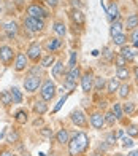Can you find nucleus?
<instances>
[{
  "label": "nucleus",
  "mask_w": 138,
  "mask_h": 156,
  "mask_svg": "<svg viewBox=\"0 0 138 156\" xmlns=\"http://www.w3.org/2000/svg\"><path fill=\"white\" fill-rule=\"evenodd\" d=\"M24 26L30 32H40V30H43L45 23H43V19H40V18H30V16H27L24 19Z\"/></svg>",
  "instance_id": "1"
},
{
  "label": "nucleus",
  "mask_w": 138,
  "mask_h": 156,
  "mask_svg": "<svg viewBox=\"0 0 138 156\" xmlns=\"http://www.w3.org/2000/svg\"><path fill=\"white\" fill-rule=\"evenodd\" d=\"M40 94H41V97H43L45 102L46 101H51V99L56 96V84H54L51 80L45 81L43 88H41V91H40Z\"/></svg>",
  "instance_id": "2"
},
{
  "label": "nucleus",
  "mask_w": 138,
  "mask_h": 156,
  "mask_svg": "<svg viewBox=\"0 0 138 156\" xmlns=\"http://www.w3.org/2000/svg\"><path fill=\"white\" fill-rule=\"evenodd\" d=\"M40 84H41V80L37 75H30L24 80V88H25L27 93H35V91L40 88Z\"/></svg>",
  "instance_id": "3"
},
{
  "label": "nucleus",
  "mask_w": 138,
  "mask_h": 156,
  "mask_svg": "<svg viewBox=\"0 0 138 156\" xmlns=\"http://www.w3.org/2000/svg\"><path fill=\"white\" fill-rule=\"evenodd\" d=\"M27 15H29L30 18H40V19H43V18L48 16V11L41 5H38V3H32L29 8H27Z\"/></svg>",
  "instance_id": "4"
},
{
  "label": "nucleus",
  "mask_w": 138,
  "mask_h": 156,
  "mask_svg": "<svg viewBox=\"0 0 138 156\" xmlns=\"http://www.w3.org/2000/svg\"><path fill=\"white\" fill-rule=\"evenodd\" d=\"M81 88L84 93H91V89L94 88V76L91 73V70L81 76Z\"/></svg>",
  "instance_id": "5"
},
{
  "label": "nucleus",
  "mask_w": 138,
  "mask_h": 156,
  "mask_svg": "<svg viewBox=\"0 0 138 156\" xmlns=\"http://www.w3.org/2000/svg\"><path fill=\"white\" fill-rule=\"evenodd\" d=\"M70 116H72V121L76 126H79V127H86L87 126V119H86L84 113H82L81 110H73Z\"/></svg>",
  "instance_id": "6"
},
{
  "label": "nucleus",
  "mask_w": 138,
  "mask_h": 156,
  "mask_svg": "<svg viewBox=\"0 0 138 156\" xmlns=\"http://www.w3.org/2000/svg\"><path fill=\"white\" fill-rule=\"evenodd\" d=\"M81 78V70H79V67H70V70L65 73V76H64V80L65 81H70V83H75L76 84V81Z\"/></svg>",
  "instance_id": "7"
},
{
  "label": "nucleus",
  "mask_w": 138,
  "mask_h": 156,
  "mask_svg": "<svg viewBox=\"0 0 138 156\" xmlns=\"http://www.w3.org/2000/svg\"><path fill=\"white\" fill-rule=\"evenodd\" d=\"M13 56H15V53L10 46H0V61L3 64H10L13 61Z\"/></svg>",
  "instance_id": "8"
},
{
  "label": "nucleus",
  "mask_w": 138,
  "mask_h": 156,
  "mask_svg": "<svg viewBox=\"0 0 138 156\" xmlns=\"http://www.w3.org/2000/svg\"><path fill=\"white\" fill-rule=\"evenodd\" d=\"M75 137H76V142H78V147H79V151L84 153L89 147V137L86 132H78L75 134Z\"/></svg>",
  "instance_id": "9"
},
{
  "label": "nucleus",
  "mask_w": 138,
  "mask_h": 156,
  "mask_svg": "<svg viewBox=\"0 0 138 156\" xmlns=\"http://www.w3.org/2000/svg\"><path fill=\"white\" fill-rule=\"evenodd\" d=\"M41 56V46L38 43H32L27 49V58L32 59V61H38Z\"/></svg>",
  "instance_id": "10"
},
{
  "label": "nucleus",
  "mask_w": 138,
  "mask_h": 156,
  "mask_svg": "<svg viewBox=\"0 0 138 156\" xmlns=\"http://www.w3.org/2000/svg\"><path fill=\"white\" fill-rule=\"evenodd\" d=\"M91 124L95 127V129H102L105 126V116L102 115L100 112H95L91 115Z\"/></svg>",
  "instance_id": "11"
},
{
  "label": "nucleus",
  "mask_w": 138,
  "mask_h": 156,
  "mask_svg": "<svg viewBox=\"0 0 138 156\" xmlns=\"http://www.w3.org/2000/svg\"><path fill=\"white\" fill-rule=\"evenodd\" d=\"M27 61H29V58H27V54L24 53H19L16 56V62H15V69L18 70V72H21V70H24L27 67Z\"/></svg>",
  "instance_id": "12"
},
{
  "label": "nucleus",
  "mask_w": 138,
  "mask_h": 156,
  "mask_svg": "<svg viewBox=\"0 0 138 156\" xmlns=\"http://www.w3.org/2000/svg\"><path fill=\"white\" fill-rule=\"evenodd\" d=\"M3 30L6 32V35H8L10 38H13V37H16V34H18V24L15 21H10V23H6L3 26Z\"/></svg>",
  "instance_id": "13"
},
{
  "label": "nucleus",
  "mask_w": 138,
  "mask_h": 156,
  "mask_svg": "<svg viewBox=\"0 0 138 156\" xmlns=\"http://www.w3.org/2000/svg\"><path fill=\"white\" fill-rule=\"evenodd\" d=\"M106 15H108V19L111 21H118V18H119V6L116 5V3H111V6L106 10Z\"/></svg>",
  "instance_id": "14"
},
{
  "label": "nucleus",
  "mask_w": 138,
  "mask_h": 156,
  "mask_svg": "<svg viewBox=\"0 0 138 156\" xmlns=\"http://www.w3.org/2000/svg\"><path fill=\"white\" fill-rule=\"evenodd\" d=\"M56 140L59 142L60 145H67L68 140H70V134H68L67 129H60V131L56 134Z\"/></svg>",
  "instance_id": "15"
},
{
  "label": "nucleus",
  "mask_w": 138,
  "mask_h": 156,
  "mask_svg": "<svg viewBox=\"0 0 138 156\" xmlns=\"http://www.w3.org/2000/svg\"><path fill=\"white\" fill-rule=\"evenodd\" d=\"M68 151H70V156L81 154L79 147H78V142H76V137H73L72 140H68Z\"/></svg>",
  "instance_id": "16"
},
{
  "label": "nucleus",
  "mask_w": 138,
  "mask_h": 156,
  "mask_svg": "<svg viewBox=\"0 0 138 156\" xmlns=\"http://www.w3.org/2000/svg\"><path fill=\"white\" fill-rule=\"evenodd\" d=\"M0 104H3L5 107H8V105L13 104V97H11L10 91H2L0 93Z\"/></svg>",
  "instance_id": "17"
},
{
  "label": "nucleus",
  "mask_w": 138,
  "mask_h": 156,
  "mask_svg": "<svg viewBox=\"0 0 138 156\" xmlns=\"http://www.w3.org/2000/svg\"><path fill=\"white\" fill-rule=\"evenodd\" d=\"M33 112L38 113V115H45V113L48 112V105L45 101H37L35 105H33Z\"/></svg>",
  "instance_id": "18"
},
{
  "label": "nucleus",
  "mask_w": 138,
  "mask_h": 156,
  "mask_svg": "<svg viewBox=\"0 0 138 156\" xmlns=\"http://www.w3.org/2000/svg\"><path fill=\"white\" fill-rule=\"evenodd\" d=\"M72 19H73V23L78 24V26L84 24V15L81 13V10H73L72 11Z\"/></svg>",
  "instance_id": "19"
},
{
  "label": "nucleus",
  "mask_w": 138,
  "mask_h": 156,
  "mask_svg": "<svg viewBox=\"0 0 138 156\" xmlns=\"http://www.w3.org/2000/svg\"><path fill=\"white\" fill-rule=\"evenodd\" d=\"M122 27H124V24L121 23L119 19H118V21H113V23H111V27H109V34H111V37H114V35L121 34Z\"/></svg>",
  "instance_id": "20"
},
{
  "label": "nucleus",
  "mask_w": 138,
  "mask_h": 156,
  "mask_svg": "<svg viewBox=\"0 0 138 156\" xmlns=\"http://www.w3.org/2000/svg\"><path fill=\"white\" fill-rule=\"evenodd\" d=\"M52 29H54V32H56L59 37H64V35L67 34V27H65V24L62 23V21H56Z\"/></svg>",
  "instance_id": "21"
},
{
  "label": "nucleus",
  "mask_w": 138,
  "mask_h": 156,
  "mask_svg": "<svg viewBox=\"0 0 138 156\" xmlns=\"http://www.w3.org/2000/svg\"><path fill=\"white\" fill-rule=\"evenodd\" d=\"M62 73H64V62L57 61L56 64H54V67H52V76L54 78H60Z\"/></svg>",
  "instance_id": "22"
},
{
  "label": "nucleus",
  "mask_w": 138,
  "mask_h": 156,
  "mask_svg": "<svg viewBox=\"0 0 138 156\" xmlns=\"http://www.w3.org/2000/svg\"><path fill=\"white\" fill-rule=\"evenodd\" d=\"M119 54H121L127 62H132V61L135 59V54L130 51V48H127V46H121V53H119Z\"/></svg>",
  "instance_id": "23"
},
{
  "label": "nucleus",
  "mask_w": 138,
  "mask_h": 156,
  "mask_svg": "<svg viewBox=\"0 0 138 156\" xmlns=\"http://www.w3.org/2000/svg\"><path fill=\"white\" fill-rule=\"evenodd\" d=\"M130 76V72L127 67H116V78L118 80H127Z\"/></svg>",
  "instance_id": "24"
},
{
  "label": "nucleus",
  "mask_w": 138,
  "mask_h": 156,
  "mask_svg": "<svg viewBox=\"0 0 138 156\" xmlns=\"http://www.w3.org/2000/svg\"><path fill=\"white\" fill-rule=\"evenodd\" d=\"M126 26H127V29L129 30H133L138 27V15H130L126 21Z\"/></svg>",
  "instance_id": "25"
},
{
  "label": "nucleus",
  "mask_w": 138,
  "mask_h": 156,
  "mask_svg": "<svg viewBox=\"0 0 138 156\" xmlns=\"http://www.w3.org/2000/svg\"><path fill=\"white\" fill-rule=\"evenodd\" d=\"M60 45H62V41L59 38H49V40H48V43H46V48L52 53V51H56V49H59Z\"/></svg>",
  "instance_id": "26"
},
{
  "label": "nucleus",
  "mask_w": 138,
  "mask_h": 156,
  "mask_svg": "<svg viewBox=\"0 0 138 156\" xmlns=\"http://www.w3.org/2000/svg\"><path fill=\"white\" fill-rule=\"evenodd\" d=\"M119 88V81H118V78H109V81L106 83V89H108V93L109 94H114V91H118Z\"/></svg>",
  "instance_id": "27"
},
{
  "label": "nucleus",
  "mask_w": 138,
  "mask_h": 156,
  "mask_svg": "<svg viewBox=\"0 0 138 156\" xmlns=\"http://www.w3.org/2000/svg\"><path fill=\"white\" fill-rule=\"evenodd\" d=\"M105 86H106L105 78H102V76H95V78H94V89H95V91H102Z\"/></svg>",
  "instance_id": "28"
},
{
  "label": "nucleus",
  "mask_w": 138,
  "mask_h": 156,
  "mask_svg": "<svg viewBox=\"0 0 138 156\" xmlns=\"http://www.w3.org/2000/svg\"><path fill=\"white\" fill-rule=\"evenodd\" d=\"M10 93H11V97H13V104H21L22 102V94H21V91L18 88H13Z\"/></svg>",
  "instance_id": "29"
},
{
  "label": "nucleus",
  "mask_w": 138,
  "mask_h": 156,
  "mask_svg": "<svg viewBox=\"0 0 138 156\" xmlns=\"http://www.w3.org/2000/svg\"><path fill=\"white\" fill-rule=\"evenodd\" d=\"M113 41H114V45H118V46H124V45H126V41H127V37L121 32V34H118V35H114Z\"/></svg>",
  "instance_id": "30"
},
{
  "label": "nucleus",
  "mask_w": 138,
  "mask_h": 156,
  "mask_svg": "<svg viewBox=\"0 0 138 156\" xmlns=\"http://www.w3.org/2000/svg\"><path fill=\"white\" fill-rule=\"evenodd\" d=\"M118 91H119V97L126 99L130 94V86H129V84H121V86L118 88Z\"/></svg>",
  "instance_id": "31"
},
{
  "label": "nucleus",
  "mask_w": 138,
  "mask_h": 156,
  "mask_svg": "<svg viewBox=\"0 0 138 156\" xmlns=\"http://www.w3.org/2000/svg\"><path fill=\"white\" fill-rule=\"evenodd\" d=\"M54 64V56L52 54H48V56H45L43 59H41V66L43 67H51Z\"/></svg>",
  "instance_id": "32"
},
{
  "label": "nucleus",
  "mask_w": 138,
  "mask_h": 156,
  "mask_svg": "<svg viewBox=\"0 0 138 156\" xmlns=\"http://www.w3.org/2000/svg\"><path fill=\"white\" fill-rule=\"evenodd\" d=\"M114 113V116L116 119H122V115H124V112H122V107H121V104H114V107L111 110Z\"/></svg>",
  "instance_id": "33"
},
{
  "label": "nucleus",
  "mask_w": 138,
  "mask_h": 156,
  "mask_svg": "<svg viewBox=\"0 0 138 156\" xmlns=\"http://www.w3.org/2000/svg\"><path fill=\"white\" fill-rule=\"evenodd\" d=\"M16 121L18 123H25L27 121V112L25 110H18L16 112Z\"/></svg>",
  "instance_id": "34"
},
{
  "label": "nucleus",
  "mask_w": 138,
  "mask_h": 156,
  "mask_svg": "<svg viewBox=\"0 0 138 156\" xmlns=\"http://www.w3.org/2000/svg\"><path fill=\"white\" fill-rule=\"evenodd\" d=\"M105 116V123L108 124V126H114V123H116V116H114V113L113 112H108L106 115H103Z\"/></svg>",
  "instance_id": "35"
},
{
  "label": "nucleus",
  "mask_w": 138,
  "mask_h": 156,
  "mask_svg": "<svg viewBox=\"0 0 138 156\" xmlns=\"http://www.w3.org/2000/svg\"><path fill=\"white\" fill-rule=\"evenodd\" d=\"M122 112H124V113H127V115H132V113L135 112V104H133V102H127V104H124Z\"/></svg>",
  "instance_id": "36"
},
{
  "label": "nucleus",
  "mask_w": 138,
  "mask_h": 156,
  "mask_svg": "<svg viewBox=\"0 0 138 156\" xmlns=\"http://www.w3.org/2000/svg\"><path fill=\"white\" fill-rule=\"evenodd\" d=\"M114 62H116V67H126V66H127V61L124 59L121 54L114 56Z\"/></svg>",
  "instance_id": "37"
},
{
  "label": "nucleus",
  "mask_w": 138,
  "mask_h": 156,
  "mask_svg": "<svg viewBox=\"0 0 138 156\" xmlns=\"http://www.w3.org/2000/svg\"><path fill=\"white\" fill-rule=\"evenodd\" d=\"M127 134H129L130 137H136L138 136V126L136 124H130L127 127Z\"/></svg>",
  "instance_id": "38"
},
{
  "label": "nucleus",
  "mask_w": 138,
  "mask_h": 156,
  "mask_svg": "<svg viewBox=\"0 0 138 156\" xmlns=\"http://www.w3.org/2000/svg\"><path fill=\"white\" fill-rule=\"evenodd\" d=\"M135 142L132 140V137H122V147H126V148H132L133 147Z\"/></svg>",
  "instance_id": "39"
},
{
  "label": "nucleus",
  "mask_w": 138,
  "mask_h": 156,
  "mask_svg": "<svg viewBox=\"0 0 138 156\" xmlns=\"http://www.w3.org/2000/svg\"><path fill=\"white\" fill-rule=\"evenodd\" d=\"M103 56H105V58H106L108 61H111V59H114V54L111 53V49H109L108 46H105V48H103Z\"/></svg>",
  "instance_id": "40"
},
{
  "label": "nucleus",
  "mask_w": 138,
  "mask_h": 156,
  "mask_svg": "<svg viewBox=\"0 0 138 156\" xmlns=\"http://www.w3.org/2000/svg\"><path fill=\"white\" fill-rule=\"evenodd\" d=\"M70 3H72V6H73V10H81V8H82L81 0H70Z\"/></svg>",
  "instance_id": "41"
},
{
  "label": "nucleus",
  "mask_w": 138,
  "mask_h": 156,
  "mask_svg": "<svg viewBox=\"0 0 138 156\" xmlns=\"http://www.w3.org/2000/svg\"><path fill=\"white\" fill-rule=\"evenodd\" d=\"M132 41H133V46L138 48V27L133 29V34H132Z\"/></svg>",
  "instance_id": "42"
},
{
  "label": "nucleus",
  "mask_w": 138,
  "mask_h": 156,
  "mask_svg": "<svg viewBox=\"0 0 138 156\" xmlns=\"http://www.w3.org/2000/svg\"><path fill=\"white\" fill-rule=\"evenodd\" d=\"M19 140V136H18V132H10V136H8V142H18Z\"/></svg>",
  "instance_id": "43"
},
{
  "label": "nucleus",
  "mask_w": 138,
  "mask_h": 156,
  "mask_svg": "<svg viewBox=\"0 0 138 156\" xmlns=\"http://www.w3.org/2000/svg\"><path fill=\"white\" fill-rule=\"evenodd\" d=\"M41 134H43L45 137H52V131L49 129V127H43V129H41Z\"/></svg>",
  "instance_id": "44"
},
{
  "label": "nucleus",
  "mask_w": 138,
  "mask_h": 156,
  "mask_svg": "<svg viewBox=\"0 0 138 156\" xmlns=\"http://www.w3.org/2000/svg\"><path fill=\"white\" fill-rule=\"evenodd\" d=\"M106 142H108V145H113L114 142H116V136H114V134H108Z\"/></svg>",
  "instance_id": "45"
},
{
  "label": "nucleus",
  "mask_w": 138,
  "mask_h": 156,
  "mask_svg": "<svg viewBox=\"0 0 138 156\" xmlns=\"http://www.w3.org/2000/svg\"><path fill=\"white\" fill-rule=\"evenodd\" d=\"M75 62H76V51H72V56H70V67H75Z\"/></svg>",
  "instance_id": "46"
},
{
  "label": "nucleus",
  "mask_w": 138,
  "mask_h": 156,
  "mask_svg": "<svg viewBox=\"0 0 138 156\" xmlns=\"http://www.w3.org/2000/svg\"><path fill=\"white\" fill-rule=\"evenodd\" d=\"M65 101H67V97H62L60 101H59V104L56 105V107H54V112H59V110H60V107L64 105V102H65Z\"/></svg>",
  "instance_id": "47"
},
{
  "label": "nucleus",
  "mask_w": 138,
  "mask_h": 156,
  "mask_svg": "<svg viewBox=\"0 0 138 156\" xmlns=\"http://www.w3.org/2000/svg\"><path fill=\"white\" fill-rule=\"evenodd\" d=\"M46 5H49L51 8H54V6H57V0H45Z\"/></svg>",
  "instance_id": "48"
},
{
  "label": "nucleus",
  "mask_w": 138,
  "mask_h": 156,
  "mask_svg": "<svg viewBox=\"0 0 138 156\" xmlns=\"http://www.w3.org/2000/svg\"><path fill=\"white\" fill-rule=\"evenodd\" d=\"M99 148H100V150H103V151H106L108 150V144H100Z\"/></svg>",
  "instance_id": "49"
},
{
  "label": "nucleus",
  "mask_w": 138,
  "mask_h": 156,
  "mask_svg": "<svg viewBox=\"0 0 138 156\" xmlns=\"http://www.w3.org/2000/svg\"><path fill=\"white\" fill-rule=\"evenodd\" d=\"M0 156H15V154H13L11 151H3V153L0 154Z\"/></svg>",
  "instance_id": "50"
},
{
  "label": "nucleus",
  "mask_w": 138,
  "mask_h": 156,
  "mask_svg": "<svg viewBox=\"0 0 138 156\" xmlns=\"http://www.w3.org/2000/svg\"><path fill=\"white\" fill-rule=\"evenodd\" d=\"M122 136H124V131H122V129H119V131H118V134H116V139H118V137H122Z\"/></svg>",
  "instance_id": "51"
},
{
  "label": "nucleus",
  "mask_w": 138,
  "mask_h": 156,
  "mask_svg": "<svg viewBox=\"0 0 138 156\" xmlns=\"http://www.w3.org/2000/svg\"><path fill=\"white\" fill-rule=\"evenodd\" d=\"M32 73H40V69L38 67H33L32 69Z\"/></svg>",
  "instance_id": "52"
},
{
  "label": "nucleus",
  "mask_w": 138,
  "mask_h": 156,
  "mask_svg": "<svg viewBox=\"0 0 138 156\" xmlns=\"http://www.w3.org/2000/svg\"><path fill=\"white\" fill-rule=\"evenodd\" d=\"M133 73H135V78H136V81H138V67L133 69Z\"/></svg>",
  "instance_id": "53"
},
{
  "label": "nucleus",
  "mask_w": 138,
  "mask_h": 156,
  "mask_svg": "<svg viewBox=\"0 0 138 156\" xmlns=\"http://www.w3.org/2000/svg\"><path fill=\"white\" fill-rule=\"evenodd\" d=\"M129 156H138V151H136V150H133V151H130V153H129Z\"/></svg>",
  "instance_id": "54"
},
{
  "label": "nucleus",
  "mask_w": 138,
  "mask_h": 156,
  "mask_svg": "<svg viewBox=\"0 0 138 156\" xmlns=\"http://www.w3.org/2000/svg\"><path fill=\"white\" fill-rule=\"evenodd\" d=\"M92 156H103V154H102L100 151H94V153H92Z\"/></svg>",
  "instance_id": "55"
},
{
  "label": "nucleus",
  "mask_w": 138,
  "mask_h": 156,
  "mask_svg": "<svg viewBox=\"0 0 138 156\" xmlns=\"http://www.w3.org/2000/svg\"><path fill=\"white\" fill-rule=\"evenodd\" d=\"M114 156H124V154H121V153H118V154H114Z\"/></svg>",
  "instance_id": "56"
},
{
  "label": "nucleus",
  "mask_w": 138,
  "mask_h": 156,
  "mask_svg": "<svg viewBox=\"0 0 138 156\" xmlns=\"http://www.w3.org/2000/svg\"><path fill=\"white\" fill-rule=\"evenodd\" d=\"M52 156H57V154H52Z\"/></svg>",
  "instance_id": "57"
}]
</instances>
